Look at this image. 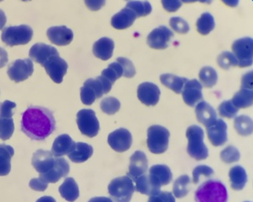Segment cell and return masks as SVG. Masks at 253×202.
Here are the masks:
<instances>
[{
  "mask_svg": "<svg viewBox=\"0 0 253 202\" xmlns=\"http://www.w3.org/2000/svg\"><path fill=\"white\" fill-rule=\"evenodd\" d=\"M56 122L50 110L45 107H28L21 121V129L31 140L42 141L53 134Z\"/></svg>",
  "mask_w": 253,
  "mask_h": 202,
  "instance_id": "6da1fadb",
  "label": "cell"
},
{
  "mask_svg": "<svg viewBox=\"0 0 253 202\" xmlns=\"http://www.w3.org/2000/svg\"><path fill=\"white\" fill-rule=\"evenodd\" d=\"M196 202H227L228 191L223 183L209 180L203 183L195 193Z\"/></svg>",
  "mask_w": 253,
  "mask_h": 202,
  "instance_id": "7a4b0ae2",
  "label": "cell"
},
{
  "mask_svg": "<svg viewBox=\"0 0 253 202\" xmlns=\"http://www.w3.org/2000/svg\"><path fill=\"white\" fill-rule=\"evenodd\" d=\"M188 140L187 153L195 160H205L209 156V149L204 144V131L197 125L190 126L186 130Z\"/></svg>",
  "mask_w": 253,
  "mask_h": 202,
  "instance_id": "3957f363",
  "label": "cell"
},
{
  "mask_svg": "<svg viewBox=\"0 0 253 202\" xmlns=\"http://www.w3.org/2000/svg\"><path fill=\"white\" fill-rule=\"evenodd\" d=\"M170 134L167 128L153 125L147 129V147L153 154L165 153L169 146Z\"/></svg>",
  "mask_w": 253,
  "mask_h": 202,
  "instance_id": "277c9868",
  "label": "cell"
},
{
  "mask_svg": "<svg viewBox=\"0 0 253 202\" xmlns=\"http://www.w3.org/2000/svg\"><path fill=\"white\" fill-rule=\"evenodd\" d=\"M33 31L28 25L12 26L3 30L2 41L8 46L27 45L33 39Z\"/></svg>",
  "mask_w": 253,
  "mask_h": 202,
  "instance_id": "5b68a950",
  "label": "cell"
},
{
  "mask_svg": "<svg viewBox=\"0 0 253 202\" xmlns=\"http://www.w3.org/2000/svg\"><path fill=\"white\" fill-rule=\"evenodd\" d=\"M108 190L115 202H129L135 189L132 180L128 176H124L113 179Z\"/></svg>",
  "mask_w": 253,
  "mask_h": 202,
  "instance_id": "8992f818",
  "label": "cell"
},
{
  "mask_svg": "<svg viewBox=\"0 0 253 202\" xmlns=\"http://www.w3.org/2000/svg\"><path fill=\"white\" fill-rule=\"evenodd\" d=\"M77 122L82 134L89 138L96 137L100 129V125L94 110L83 109L77 113Z\"/></svg>",
  "mask_w": 253,
  "mask_h": 202,
  "instance_id": "52a82bcc",
  "label": "cell"
},
{
  "mask_svg": "<svg viewBox=\"0 0 253 202\" xmlns=\"http://www.w3.org/2000/svg\"><path fill=\"white\" fill-rule=\"evenodd\" d=\"M232 50L240 67H248L253 63V39L242 38L233 43Z\"/></svg>",
  "mask_w": 253,
  "mask_h": 202,
  "instance_id": "ba28073f",
  "label": "cell"
},
{
  "mask_svg": "<svg viewBox=\"0 0 253 202\" xmlns=\"http://www.w3.org/2000/svg\"><path fill=\"white\" fill-rule=\"evenodd\" d=\"M34 71V66L32 59H19L12 63L7 73L9 78L15 83H21L28 79Z\"/></svg>",
  "mask_w": 253,
  "mask_h": 202,
  "instance_id": "9c48e42d",
  "label": "cell"
},
{
  "mask_svg": "<svg viewBox=\"0 0 253 202\" xmlns=\"http://www.w3.org/2000/svg\"><path fill=\"white\" fill-rule=\"evenodd\" d=\"M103 95H105V91L98 77L96 79H87L81 88V100L86 105L93 104L96 99L101 98Z\"/></svg>",
  "mask_w": 253,
  "mask_h": 202,
  "instance_id": "30bf717a",
  "label": "cell"
},
{
  "mask_svg": "<svg viewBox=\"0 0 253 202\" xmlns=\"http://www.w3.org/2000/svg\"><path fill=\"white\" fill-rule=\"evenodd\" d=\"M173 37L174 33L168 27L160 26L153 30L147 36V45L154 50H165L169 47V44Z\"/></svg>",
  "mask_w": 253,
  "mask_h": 202,
  "instance_id": "8fae6325",
  "label": "cell"
},
{
  "mask_svg": "<svg viewBox=\"0 0 253 202\" xmlns=\"http://www.w3.org/2000/svg\"><path fill=\"white\" fill-rule=\"evenodd\" d=\"M108 143L116 152H126L132 145V136L126 128H119L109 134Z\"/></svg>",
  "mask_w": 253,
  "mask_h": 202,
  "instance_id": "7c38bea8",
  "label": "cell"
},
{
  "mask_svg": "<svg viewBox=\"0 0 253 202\" xmlns=\"http://www.w3.org/2000/svg\"><path fill=\"white\" fill-rule=\"evenodd\" d=\"M135 183V190L139 193L147 195V196H154L160 192L162 184H160L159 179L153 174H143L134 181Z\"/></svg>",
  "mask_w": 253,
  "mask_h": 202,
  "instance_id": "4fadbf2b",
  "label": "cell"
},
{
  "mask_svg": "<svg viewBox=\"0 0 253 202\" xmlns=\"http://www.w3.org/2000/svg\"><path fill=\"white\" fill-rule=\"evenodd\" d=\"M160 89L153 83H141L137 89V97L142 104L147 106H155L159 101Z\"/></svg>",
  "mask_w": 253,
  "mask_h": 202,
  "instance_id": "5bb4252c",
  "label": "cell"
},
{
  "mask_svg": "<svg viewBox=\"0 0 253 202\" xmlns=\"http://www.w3.org/2000/svg\"><path fill=\"white\" fill-rule=\"evenodd\" d=\"M30 58L35 62L44 66L46 63L53 56H58L59 53L55 48L43 43H39L31 48L29 52Z\"/></svg>",
  "mask_w": 253,
  "mask_h": 202,
  "instance_id": "9a60e30c",
  "label": "cell"
},
{
  "mask_svg": "<svg viewBox=\"0 0 253 202\" xmlns=\"http://www.w3.org/2000/svg\"><path fill=\"white\" fill-rule=\"evenodd\" d=\"M45 70L51 79L55 83H61L67 73L68 64L61 57L53 56L44 65Z\"/></svg>",
  "mask_w": 253,
  "mask_h": 202,
  "instance_id": "2e32d148",
  "label": "cell"
},
{
  "mask_svg": "<svg viewBox=\"0 0 253 202\" xmlns=\"http://www.w3.org/2000/svg\"><path fill=\"white\" fill-rule=\"evenodd\" d=\"M181 93L183 100L189 106L194 107L203 101V86L197 79L187 81Z\"/></svg>",
  "mask_w": 253,
  "mask_h": 202,
  "instance_id": "e0dca14e",
  "label": "cell"
},
{
  "mask_svg": "<svg viewBox=\"0 0 253 202\" xmlns=\"http://www.w3.org/2000/svg\"><path fill=\"white\" fill-rule=\"evenodd\" d=\"M55 158L52 152L39 150L33 154L32 164L37 172L40 174H45L53 168Z\"/></svg>",
  "mask_w": 253,
  "mask_h": 202,
  "instance_id": "ac0fdd59",
  "label": "cell"
},
{
  "mask_svg": "<svg viewBox=\"0 0 253 202\" xmlns=\"http://www.w3.org/2000/svg\"><path fill=\"white\" fill-rule=\"evenodd\" d=\"M226 122L222 119H217L212 124L207 127L209 140L213 146L224 145L228 140Z\"/></svg>",
  "mask_w": 253,
  "mask_h": 202,
  "instance_id": "d6986e66",
  "label": "cell"
},
{
  "mask_svg": "<svg viewBox=\"0 0 253 202\" xmlns=\"http://www.w3.org/2000/svg\"><path fill=\"white\" fill-rule=\"evenodd\" d=\"M148 168V161L144 152L141 151L135 152L129 160V172L127 175L132 181L135 178L146 173Z\"/></svg>",
  "mask_w": 253,
  "mask_h": 202,
  "instance_id": "ffe728a7",
  "label": "cell"
},
{
  "mask_svg": "<svg viewBox=\"0 0 253 202\" xmlns=\"http://www.w3.org/2000/svg\"><path fill=\"white\" fill-rule=\"evenodd\" d=\"M47 36L51 43L57 46H66L73 40L74 33L72 30L65 26H58L48 28Z\"/></svg>",
  "mask_w": 253,
  "mask_h": 202,
  "instance_id": "44dd1931",
  "label": "cell"
},
{
  "mask_svg": "<svg viewBox=\"0 0 253 202\" xmlns=\"http://www.w3.org/2000/svg\"><path fill=\"white\" fill-rule=\"evenodd\" d=\"M70 172V165L64 157L55 158V163L53 168L45 174H40L39 177L43 178L45 181L51 184H55L60 178H65Z\"/></svg>",
  "mask_w": 253,
  "mask_h": 202,
  "instance_id": "7402d4cb",
  "label": "cell"
},
{
  "mask_svg": "<svg viewBox=\"0 0 253 202\" xmlns=\"http://www.w3.org/2000/svg\"><path fill=\"white\" fill-rule=\"evenodd\" d=\"M76 145L77 143L69 134H61L54 140L51 152L55 157H63L65 154H70L76 147Z\"/></svg>",
  "mask_w": 253,
  "mask_h": 202,
  "instance_id": "603a6c76",
  "label": "cell"
},
{
  "mask_svg": "<svg viewBox=\"0 0 253 202\" xmlns=\"http://www.w3.org/2000/svg\"><path fill=\"white\" fill-rule=\"evenodd\" d=\"M115 49V42L106 37L101 38L95 42L92 52L95 56L103 60H108L113 56V52Z\"/></svg>",
  "mask_w": 253,
  "mask_h": 202,
  "instance_id": "cb8c5ba5",
  "label": "cell"
},
{
  "mask_svg": "<svg viewBox=\"0 0 253 202\" xmlns=\"http://www.w3.org/2000/svg\"><path fill=\"white\" fill-rule=\"evenodd\" d=\"M196 116L197 121L206 128L217 120V113L206 101H202L196 106Z\"/></svg>",
  "mask_w": 253,
  "mask_h": 202,
  "instance_id": "d4e9b609",
  "label": "cell"
},
{
  "mask_svg": "<svg viewBox=\"0 0 253 202\" xmlns=\"http://www.w3.org/2000/svg\"><path fill=\"white\" fill-rule=\"evenodd\" d=\"M135 19H136V16H135V13L126 7L125 9H122L113 16L111 25L115 29H126L128 27L132 26Z\"/></svg>",
  "mask_w": 253,
  "mask_h": 202,
  "instance_id": "484cf974",
  "label": "cell"
},
{
  "mask_svg": "<svg viewBox=\"0 0 253 202\" xmlns=\"http://www.w3.org/2000/svg\"><path fill=\"white\" fill-rule=\"evenodd\" d=\"M93 154V148L86 143H77L73 151L68 154L71 161L75 163H83L88 160Z\"/></svg>",
  "mask_w": 253,
  "mask_h": 202,
  "instance_id": "4316f807",
  "label": "cell"
},
{
  "mask_svg": "<svg viewBox=\"0 0 253 202\" xmlns=\"http://www.w3.org/2000/svg\"><path fill=\"white\" fill-rule=\"evenodd\" d=\"M59 194L69 202H74L79 197V187L73 178L65 179L59 189Z\"/></svg>",
  "mask_w": 253,
  "mask_h": 202,
  "instance_id": "83f0119b",
  "label": "cell"
},
{
  "mask_svg": "<svg viewBox=\"0 0 253 202\" xmlns=\"http://www.w3.org/2000/svg\"><path fill=\"white\" fill-rule=\"evenodd\" d=\"M15 154L12 146L0 145V176H7L11 170V158Z\"/></svg>",
  "mask_w": 253,
  "mask_h": 202,
  "instance_id": "f1b7e54d",
  "label": "cell"
},
{
  "mask_svg": "<svg viewBox=\"0 0 253 202\" xmlns=\"http://www.w3.org/2000/svg\"><path fill=\"white\" fill-rule=\"evenodd\" d=\"M231 188L235 190H242L248 182V174L242 166H233L229 172Z\"/></svg>",
  "mask_w": 253,
  "mask_h": 202,
  "instance_id": "f546056e",
  "label": "cell"
},
{
  "mask_svg": "<svg viewBox=\"0 0 253 202\" xmlns=\"http://www.w3.org/2000/svg\"><path fill=\"white\" fill-rule=\"evenodd\" d=\"M187 81L188 79L186 77H178L170 73H166L160 76V82L162 83L163 85L173 90L176 94H180L182 92L183 88Z\"/></svg>",
  "mask_w": 253,
  "mask_h": 202,
  "instance_id": "4dcf8cb0",
  "label": "cell"
},
{
  "mask_svg": "<svg viewBox=\"0 0 253 202\" xmlns=\"http://www.w3.org/2000/svg\"><path fill=\"white\" fill-rule=\"evenodd\" d=\"M253 90L247 89H241L239 92L233 97V104L237 108H248L252 106L253 103Z\"/></svg>",
  "mask_w": 253,
  "mask_h": 202,
  "instance_id": "1f68e13d",
  "label": "cell"
},
{
  "mask_svg": "<svg viewBox=\"0 0 253 202\" xmlns=\"http://www.w3.org/2000/svg\"><path fill=\"white\" fill-rule=\"evenodd\" d=\"M149 173L155 176L162 185H167L173 179L170 168L166 165H154L149 170Z\"/></svg>",
  "mask_w": 253,
  "mask_h": 202,
  "instance_id": "d6a6232c",
  "label": "cell"
},
{
  "mask_svg": "<svg viewBox=\"0 0 253 202\" xmlns=\"http://www.w3.org/2000/svg\"><path fill=\"white\" fill-rule=\"evenodd\" d=\"M214 18L209 12L203 13L197 21V32L202 35H208L214 29Z\"/></svg>",
  "mask_w": 253,
  "mask_h": 202,
  "instance_id": "836d02e7",
  "label": "cell"
},
{
  "mask_svg": "<svg viewBox=\"0 0 253 202\" xmlns=\"http://www.w3.org/2000/svg\"><path fill=\"white\" fill-rule=\"evenodd\" d=\"M234 127L240 135L249 136L253 134V119L245 115L238 116L235 119Z\"/></svg>",
  "mask_w": 253,
  "mask_h": 202,
  "instance_id": "e575fe53",
  "label": "cell"
},
{
  "mask_svg": "<svg viewBox=\"0 0 253 202\" xmlns=\"http://www.w3.org/2000/svg\"><path fill=\"white\" fill-rule=\"evenodd\" d=\"M199 78L204 88H212L218 82L217 71L211 66H204L199 72Z\"/></svg>",
  "mask_w": 253,
  "mask_h": 202,
  "instance_id": "d590c367",
  "label": "cell"
},
{
  "mask_svg": "<svg viewBox=\"0 0 253 202\" xmlns=\"http://www.w3.org/2000/svg\"><path fill=\"white\" fill-rule=\"evenodd\" d=\"M191 184V178L187 175L180 176L174 181L173 193L176 198H183L187 196L190 191L189 184Z\"/></svg>",
  "mask_w": 253,
  "mask_h": 202,
  "instance_id": "8d00e7d4",
  "label": "cell"
},
{
  "mask_svg": "<svg viewBox=\"0 0 253 202\" xmlns=\"http://www.w3.org/2000/svg\"><path fill=\"white\" fill-rule=\"evenodd\" d=\"M126 8L132 10L136 18L146 16L152 12V5L147 1H129L127 2Z\"/></svg>",
  "mask_w": 253,
  "mask_h": 202,
  "instance_id": "74e56055",
  "label": "cell"
},
{
  "mask_svg": "<svg viewBox=\"0 0 253 202\" xmlns=\"http://www.w3.org/2000/svg\"><path fill=\"white\" fill-rule=\"evenodd\" d=\"M123 74H124V71L121 64L115 61L111 63L108 68L104 69L102 71L101 76L105 77L107 80H109L110 83L114 84L116 80H118L119 78H121L123 76Z\"/></svg>",
  "mask_w": 253,
  "mask_h": 202,
  "instance_id": "f35d334b",
  "label": "cell"
},
{
  "mask_svg": "<svg viewBox=\"0 0 253 202\" xmlns=\"http://www.w3.org/2000/svg\"><path fill=\"white\" fill-rule=\"evenodd\" d=\"M15 131L14 120L3 118L0 116V140H8L11 138Z\"/></svg>",
  "mask_w": 253,
  "mask_h": 202,
  "instance_id": "ab89813d",
  "label": "cell"
},
{
  "mask_svg": "<svg viewBox=\"0 0 253 202\" xmlns=\"http://www.w3.org/2000/svg\"><path fill=\"white\" fill-rule=\"evenodd\" d=\"M101 110L108 115H114L121 109V102L115 97H107L100 103Z\"/></svg>",
  "mask_w": 253,
  "mask_h": 202,
  "instance_id": "60d3db41",
  "label": "cell"
},
{
  "mask_svg": "<svg viewBox=\"0 0 253 202\" xmlns=\"http://www.w3.org/2000/svg\"><path fill=\"white\" fill-rule=\"evenodd\" d=\"M217 63L221 68L224 69V70H228L230 67L238 65V60L234 55V53L228 52V51L223 52L218 55L217 58Z\"/></svg>",
  "mask_w": 253,
  "mask_h": 202,
  "instance_id": "b9f144b4",
  "label": "cell"
},
{
  "mask_svg": "<svg viewBox=\"0 0 253 202\" xmlns=\"http://www.w3.org/2000/svg\"><path fill=\"white\" fill-rule=\"evenodd\" d=\"M238 111V108L233 104L231 101H223L218 106L219 116L225 118L231 119L236 117Z\"/></svg>",
  "mask_w": 253,
  "mask_h": 202,
  "instance_id": "7bdbcfd3",
  "label": "cell"
},
{
  "mask_svg": "<svg viewBox=\"0 0 253 202\" xmlns=\"http://www.w3.org/2000/svg\"><path fill=\"white\" fill-rule=\"evenodd\" d=\"M220 158L225 163L230 164L238 161L241 158V154L238 149L235 146H230L221 152Z\"/></svg>",
  "mask_w": 253,
  "mask_h": 202,
  "instance_id": "ee69618b",
  "label": "cell"
},
{
  "mask_svg": "<svg viewBox=\"0 0 253 202\" xmlns=\"http://www.w3.org/2000/svg\"><path fill=\"white\" fill-rule=\"evenodd\" d=\"M172 29L180 34H186L190 31L188 23L181 17H172L169 20Z\"/></svg>",
  "mask_w": 253,
  "mask_h": 202,
  "instance_id": "f6af8a7d",
  "label": "cell"
},
{
  "mask_svg": "<svg viewBox=\"0 0 253 202\" xmlns=\"http://www.w3.org/2000/svg\"><path fill=\"white\" fill-rule=\"evenodd\" d=\"M214 174V171L211 168L210 166H205V165H200L195 167L192 172L193 175V183L195 184L199 183L201 176H205V177H211Z\"/></svg>",
  "mask_w": 253,
  "mask_h": 202,
  "instance_id": "bcb514c9",
  "label": "cell"
},
{
  "mask_svg": "<svg viewBox=\"0 0 253 202\" xmlns=\"http://www.w3.org/2000/svg\"><path fill=\"white\" fill-rule=\"evenodd\" d=\"M116 61L120 63L121 66H122V69H123V71H124L123 76L125 77L131 78V77L135 76V66L133 65V63L131 62V60H129V59L125 58V57H119L118 59H116Z\"/></svg>",
  "mask_w": 253,
  "mask_h": 202,
  "instance_id": "7dc6e473",
  "label": "cell"
},
{
  "mask_svg": "<svg viewBox=\"0 0 253 202\" xmlns=\"http://www.w3.org/2000/svg\"><path fill=\"white\" fill-rule=\"evenodd\" d=\"M16 107L15 102L10 101H3L2 104H0V116L3 118H12L14 115L13 109Z\"/></svg>",
  "mask_w": 253,
  "mask_h": 202,
  "instance_id": "c3c4849f",
  "label": "cell"
},
{
  "mask_svg": "<svg viewBox=\"0 0 253 202\" xmlns=\"http://www.w3.org/2000/svg\"><path fill=\"white\" fill-rule=\"evenodd\" d=\"M147 202H175V199L171 192L163 191L154 196H151Z\"/></svg>",
  "mask_w": 253,
  "mask_h": 202,
  "instance_id": "681fc988",
  "label": "cell"
},
{
  "mask_svg": "<svg viewBox=\"0 0 253 202\" xmlns=\"http://www.w3.org/2000/svg\"><path fill=\"white\" fill-rule=\"evenodd\" d=\"M47 185L48 183L45 181L43 178L39 177V178H33L29 183V186L31 189L36 191H40V192H43L45 190H47Z\"/></svg>",
  "mask_w": 253,
  "mask_h": 202,
  "instance_id": "f907efd6",
  "label": "cell"
},
{
  "mask_svg": "<svg viewBox=\"0 0 253 202\" xmlns=\"http://www.w3.org/2000/svg\"><path fill=\"white\" fill-rule=\"evenodd\" d=\"M163 7L168 12H175L182 5V1H162Z\"/></svg>",
  "mask_w": 253,
  "mask_h": 202,
  "instance_id": "816d5d0a",
  "label": "cell"
},
{
  "mask_svg": "<svg viewBox=\"0 0 253 202\" xmlns=\"http://www.w3.org/2000/svg\"><path fill=\"white\" fill-rule=\"evenodd\" d=\"M253 71H249L242 77V89L253 90Z\"/></svg>",
  "mask_w": 253,
  "mask_h": 202,
  "instance_id": "f5cc1de1",
  "label": "cell"
},
{
  "mask_svg": "<svg viewBox=\"0 0 253 202\" xmlns=\"http://www.w3.org/2000/svg\"><path fill=\"white\" fill-rule=\"evenodd\" d=\"M85 3L87 4L89 9L97 10L105 4V1H85Z\"/></svg>",
  "mask_w": 253,
  "mask_h": 202,
  "instance_id": "db71d44e",
  "label": "cell"
},
{
  "mask_svg": "<svg viewBox=\"0 0 253 202\" xmlns=\"http://www.w3.org/2000/svg\"><path fill=\"white\" fill-rule=\"evenodd\" d=\"M9 57H8V53L7 51L0 47V68H3L5 66L6 64L8 63Z\"/></svg>",
  "mask_w": 253,
  "mask_h": 202,
  "instance_id": "11a10c76",
  "label": "cell"
},
{
  "mask_svg": "<svg viewBox=\"0 0 253 202\" xmlns=\"http://www.w3.org/2000/svg\"><path fill=\"white\" fill-rule=\"evenodd\" d=\"M6 21H7V18L5 14L2 9H0V30L3 29V27L5 26Z\"/></svg>",
  "mask_w": 253,
  "mask_h": 202,
  "instance_id": "9f6ffc18",
  "label": "cell"
},
{
  "mask_svg": "<svg viewBox=\"0 0 253 202\" xmlns=\"http://www.w3.org/2000/svg\"><path fill=\"white\" fill-rule=\"evenodd\" d=\"M88 202H113V201L108 197H94L91 198Z\"/></svg>",
  "mask_w": 253,
  "mask_h": 202,
  "instance_id": "6f0895ef",
  "label": "cell"
},
{
  "mask_svg": "<svg viewBox=\"0 0 253 202\" xmlns=\"http://www.w3.org/2000/svg\"><path fill=\"white\" fill-rule=\"evenodd\" d=\"M37 202H56L51 196H42L40 199L38 200Z\"/></svg>",
  "mask_w": 253,
  "mask_h": 202,
  "instance_id": "680465c9",
  "label": "cell"
},
{
  "mask_svg": "<svg viewBox=\"0 0 253 202\" xmlns=\"http://www.w3.org/2000/svg\"></svg>",
  "mask_w": 253,
  "mask_h": 202,
  "instance_id": "91938a15",
  "label": "cell"
}]
</instances>
